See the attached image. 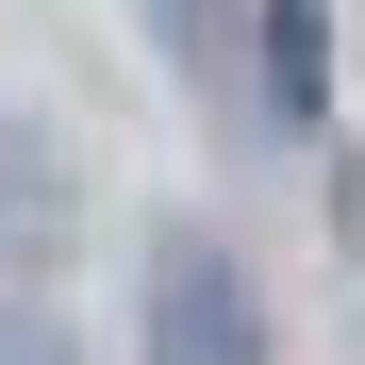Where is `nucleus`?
I'll use <instances>...</instances> for the list:
<instances>
[{
	"instance_id": "f257e3e1",
	"label": "nucleus",
	"mask_w": 365,
	"mask_h": 365,
	"mask_svg": "<svg viewBox=\"0 0 365 365\" xmlns=\"http://www.w3.org/2000/svg\"><path fill=\"white\" fill-rule=\"evenodd\" d=\"M150 365H266V316H250V266L166 232L150 250Z\"/></svg>"
},
{
	"instance_id": "f03ea898",
	"label": "nucleus",
	"mask_w": 365,
	"mask_h": 365,
	"mask_svg": "<svg viewBox=\"0 0 365 365\" xmlns=\"http://www.w3.org/2000/svg\"><path fill=\"white\" fill-rule=\"evenodd\" d=\"M50 232H67V182H50V150L17 133V116H0V299L50 266Z\"/></svg>"
},
{
	"instance_id": "7ed1b4c3",
	"label": "nucleus",
	"mask_w": 365,
	"mask_h": 365,
	"mask_svg": "<svg viewBox=\"0 0 365 365\" xmlns=\"http://www.w3.org/2000/svg\"><path fill=\"white\" fill-rule=\"evenodd\" d=\"M316 100H332V17L266 0V116H316Z\"/></svg>"
},
{
	"instance_id": "20e7f679",
	"label": "nucleus",
	"mask_w": 365,
	"mask_h": 365,
	"mask_svg": "<svg viewBox=\"0 0 365 365\" xmlns=\"http://www.w3.org/2000/svg\"><path fill=\"white\" fill-rule=\"evenodd\" d=\"M0 365H83V349H67V332H50V316H34V299H0Z\"/></svg>"
}]
</instances>
